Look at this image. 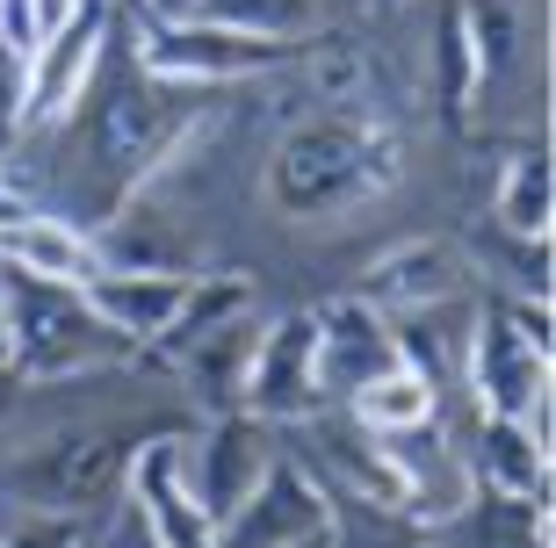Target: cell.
<instances>
[{"label":"cell","instance_id":"1","mask_svg":"<svg viewBox=\"0 0 556 548\" xmlns=\"http://www.w3.org/2000/svg\"><path fill=\"white\" fill-rule=\"evenodd\" d=\"M405 138L369 109H311L282 130L268 174H261V203L282 224H348L376 209L405 181Z\"/></svg>","mask_w":556,"mask_h":548},{"label":"cell","instance_id":"2","mask_svg":"<svg viewBox=\"0 0 556 548\" xmlns=\"http://www.w3.org/2000/svg\"><path fill=\"white\" fill-rule=\"evenodd\" d=\"M8 332H15V375L22 383H65V375H94V368H130L138 346L87 310L80 289L29 282L8 267Z\"/></svg>","mask_w":556,"mask_h":548},{"label":"cell","instance_id":"3","mask_svg":"<svg viewBox=\"0 0 556 548\" xmlns=\"http://www.w3.org/2000/svg\"><path fill=\"white\" fill-rule=\"evenodd\" d=\"M130 51L152 80L166 87H195V94H225V87H253L261 73H289L304 59L296 43H268L247 37V29H225V22H144L124 8Z\"/></svg>","mask_w":556,"mask_h":548},{"label":"cell","instance_id":"4","mask_svg":"<svg viewBox=\"0 0 556 548\" xmlns=\"http://www.w3.org/2000/svg\"><path fill=\"white\" fill-rule=\"evenodd\" d=\"M275 455H282V433L261 426L253 411H210V419H195L181 433V476L210 527H225L231 512L247 506Z\"/></svg>","mask_w":556,"mask_h":548},{"label":"cell","instance_id":"5","mask_svg":"<svg viewBox=\"0 0 556 548\" xmlns=\"http://www.w3.org/2000/svg\"><path fill=\"white\" fill-rule=\"evenodd\" d=\"M239 411H253L275 433L304 426L311 411H326V397H318V304L268 310V326L253 340V361H247Z\"/></svg>","mask_w":556,"mask_h":548},{"label":"cell","instance_id":"6","mask_svg":"<svg viewBox=\"0 0 556 548\" xmlns=\"http://www.w3.org/2000/svg\"><path fill=\"white\" fill-rule=\"evenodd\" d=\"M383 462H391L397 512H405L413 527H427V534H441L455 512L477 498V476H470V462H463V441H455L441 419H427V426H413V433H391V441H383Z\"/></svg>","mask_w":556,"mask_h":548},{"label":"cell","instance_id":"7","mask_svg":"<svg viewBox=\"0 0 556 548\" xmlns=\"http://www.w3.org/2000/svg\"><path fill=\"white\" fill-rule=\"evenodd\" d=\"M542 390H549V354L520 340L498 304H477L470 354H463V397H470V411H484V419H520Z\"/></svg>","mask_w":556,"mask_h":548},{"label":"cell","instance_id":"8","mask_svg":"<svg viewBox=\"0 0 556 548\" xmlns=\"http://www.w3.org/2000/svg\"><path fill=\"white\" fill-rule=\"evenodd\" d=\"M116 8H124V0H80V8L29 51V130H59L65 109L80 102V87L94 80V65H102L109 29H116Z\"/></svg>","mask_w":556,"mask_h":548},{"label":"cell","instance_id":"9","mask_svg":"<svg viewBox=\"0 0 556 548\" xmlns=\"http://www.w3.org/2000/svg\"><path fill=\"white\" fill-rule=\"evenodd\" d=\"M326 512H332L326 484H318L311 462L289 455V441H282V455H275L268 476L253 484V498L217 527V548H289V541H304V534L326 527Z\"/></svg>","mask_w":556,"mask_h":548},{"label":"cell","instance_id":"10","mask_svg":"<svg viewBox=\"0 0 556 548\" xmlns=\"http://www.w3.org/2000/svg\"><path fill=\"white\" fill-rule=\"evenodd\" d=\"M391 368H397V340L383 310H369L362 296L318 304V397L326 405H348L362 383L391 375Z\"/></svg>","mask_w":556,"mask_h":548},{"label":"cell","instance_id":"11","mask_svg":"<svg viewBox=\"0 0 556 548\" xmlns=\"http://www.w3.org/2000/svg\"><path fill=\"white\" fill-rule=\"evenodd\" d=\"M354 296L369 310H383V318L419 310V304H448V296H470V260L448 239H405L383 260H369V275H362Z\"/></svg>","mask_w":556,"mask_h":548},{"label":"cell","instance_id":"12","mask_svg":"<svg viewBox=\"0 0 556 548\" xmlns=\"http://www.w3.org/2000/svg\"><path fill=\"white\" fill-rule=\"evenodd\" d=\"M0 267H15L29 282L87 289L102 275V245H94V231L65 224L59 209H22L15 224H0Z\"/></svg>","mask_w":556,"mask_h":548},{"label":"cell","instance_id":"13","mask_svg":"<svg viewBox=\"0 0 556 548\" xmlns=\"http://www.w3.org/2000/svg\"><path fill=\"white\" fill-rule=\"evenodd\" d=\"M247 310H261V282H253L247 267H203V275H188V296L181 310H174V326L160 332V340L144 346V368L166 383V368L181 361L195 340H210V332L239 326Z\"/></svg>","mask_w":556,"mask_h":548},{"label":"cell","instance_id":"14","mask_svg":"<svg viewBox=\"0 0 556 548\" xmlns=\"http://www.w3.org/2000/svg\"><path fill=\"white\" fill-rule=\"evenodd\" d=\"M80 296H87V310H94L116 340H130L144 354V346L174 326V310H181V296H188V275H160V267H102Z\"/></svg>","mask_w":556,"mask_h":548},{"label":"cell","instance_id":"15","mask_svg":"<svg viewBox=\"0 0 556 548\" xmlns=\"http://www.w3.org/2000/svg\"><path fill=\"white\" fill-rule=\"evenodd\" d=\"M463 462H470L477 490L492 498H528V506H549V447L520 419H484L470 411V441H463Z\"/></svg>","mask_w":556,"mask_h":548},{"label":"cell","instance_id":"16","mask_svg":"<svg viewBox=\"0 0 556 548\" xmlns=\"http://www.w3.org/2000/svg\"><path fill=\"white\" fill-rule=\"evenodd\" d=\"M470 326H477V296H448V304H419V310H397L391 318V340H397V361L427 375L441 397L463 383V354H470Z\"/></svg>","mask_w":556,"mask_h":548},{"label":"cell","instance_id":"17","mask_svg":"<svg viewBox=\"0 0 556 548\" xmlns=\"http://www.w3.org/2000/svg\"><path fill=\"white\" fill-rule=\"evenodd\" d=\"M348 419L369 433V441H391V433H413V426H427V419H441V390L397 361L391 375H376V383L354 390V397H348Z\"/></svg>","mask_w":556,"mask_h":548},{"label":"cell","instance_id":"18","mask_svg":"<svg viewBox=\"0 0 556 548\" xmlns=\"http://www.w3.org/2000/svg\"><path fill=\"white\" fill-rule=\"evenodd\" d=\"M492 224L506 231V239H549V144L528 138L514 160L498 166Z\"/></svg>","mask_w":556,"mask_h":548},{"label":"cell","instance_id":"19","mask_svg":"<svg viewBox=\"0 0 556 548\" xmlns=\"http://www.w3.org/2000/svg\"><path fill=\"white\" fill-rule=\"evenodd\" d=\"M318 8L326 0H203L188 22H225V29H247V37L304 51V29H318Z\"/></svg>","mask_w":556,"mask_h":548},{"label":"cell","instance_id":"20","mask_svg":"<svg viewBox=\"0 0 556 548\" xmlns=\"http://www.w3.org/2000/svg\"><path fill=\"white\" fill-rule=\"evenodd\" d=\"M29 138V59L0 43V160Z\"/></svg>","mask_w":556,"mask_h":548},{"label":"cell","instance_id":"21","mask_svg":"<svg viewBox=\"0 0 556 548\" xmlns=\"http://www.w3.org/2000/svg\"><path fill=\"white\" fill-rule=\"evenodd\" d=\"M94 548H166V541L144 527V512L130 506V498H116V506L94 520Z\"/></svg>","mask_w":556,"mask_h":548},{"label":"cell","instance_id":"22","mask_svg":"<svg viewBox=\"0 0 556 548\" xmlns=\"http://www.w3.org/2000/svg\"><path fill=\"white\" fill-rule=\"evenodd\" d=\"M0 383H15V332H8V267H0Z\"/></svg>","mask_w":556,"mask_h":548},{"label":"cell","instance_id":"23","mask_svg":"<svg viewBox=\"0 0 556 548\" xmlns=\"http://www.w3.org/2000/svg\"><path fill=\"white\" fill-rule=\"evenodd\" d=\"M195 8H203V0H138V15H144V22H188Z\"/></svg>","mask_w":556,"mask_h":548},{"label":"cell","instance_id":"24","mask_svg":"<svg viewBox=\"0 0 556 548\" xmlns=\"http://www.w3.org/2000/svg\"><path fill=\"white\" fill-rule=\"evenodd\" d=\"M73 8H80V0H37V43L51 37V29H59V22L73 15Z\"/></svg>","mask_w":556,"mask_h":548},{"label":"cell","instance_id":"25","mask_svg":"<svg viewBox=\"0 0 556 548\" xmlns=\"http://www.w3.org/2000/svg\"><path fill=\"white\" fill-rule=\"evenodd\" d=\"M289 548H332V527H318V534H304V541H289Z\"/></svg>","mask_w":556,"mask_h":548},{"label":"cell","instance_id":"26","mask_svg":"<svg viewBox=\"0 0 556 548\" xmlns=\"http://www.w3.org/2000/svg\"><path fill=\"white\" fill-rule=\"evenodd\" d=\"M433 548H441V541H433Z\"/></svg>","mask_w":556,"mask_h":548}]
</instances>
